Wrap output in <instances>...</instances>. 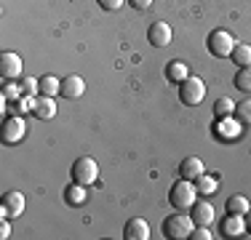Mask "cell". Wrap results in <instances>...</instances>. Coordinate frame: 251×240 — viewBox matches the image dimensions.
Instances as JSON below:
<instances>
[{
  "label": "cell",
  "instance_id": "obj_15",
  "mask_svg": "<svg viewBox=\"0 0 251 240\" xmlns=\"http://www.w3.org/2000/svg\"><path fill=\"white\" fill-rule=\"evenodd\" d=\"M179 173H182V179L195 182L198 176H203V173H206V166H203L201 158H184L182 166H179Z\"/></svg>",
  "mask_w": 251,
  "mask_h": 240
},
{
  "label": "cell",
  "instance_id": "obj_11",
  "mask_svg": "<svg viewBox=\"0 0 251 240\" xmlns=\"http://www.w3.org/2000/svg\"><path fill=\"white\" fill-rule=\"evenodd\" d=\"M83 91H86V83H83L80 75H70L62 80V91L59 96H64V99H80Z\"/></svg>",
  "mask_w": 251,
  "mask_h": 240
},
{
  "label": "cell",
  "instance_id": "obj_8",
  "mask_svg": "<svg viewBox=\"0 0 251 240\" xmlns=\"http://www.w3.org/2000/svg\"><path fill=\"white\" fill-rule=\"evenodd\" d=\"M241 134H243V123L235 115L219 118V123H217V136H219V139L230 142V139H238Z\"/></svg>",
  "mask_w": 251,
  "mask_h": 240
},
{
  "label": "cell",
  "instance_id": "obj_5",
  "mask_svg": "<svg viewBox=\"0 0 251 240\" xmlns=\"http://www.w3.org/2000/svg\"><path fill=\"white\" fill-rule=\"evenodd\" d=\"M73 182L77 184H94L99 179V166H97V160L94 158H77L75 163H73Z\"/></svg>",
  "mask_w": 251,
  "mask_h": 240
},
{
  "label": "cell",
  "instance_id": "obj_24",
  "mask_svg": "<svg viewBox=\"0 0 251 240\" xmlns=\"http://www.w3.org/2000/svg\"><path fill=\"white\" fill-rule=\"evenodd\" d=\"M59 91H62V83H59L53 75L40 77V94H43V96H56Z\"/></svg>",
  "mask_w": 251,
  "mask_h": 240
},
{
  "label": "cell",
  "instance_id": "obj_2",
  "mask_svg": "<svg viewBox=\"0 0 251 240\" xmlns=\"http://www.w3.org/2000/svg\"><path fill=\"white\" fill-rule=\"evenodd\" d=\"M195 230V221L190 214H171L163 221V235L171 240H187Z\"/></svg>",
  "mask_w": 251,
  "mask_h": 240
},
{
  "label": "cell",
  "instance_id": "obj_10",
  "mask_svg": "<svg viewBox=\"0 0 251 240\" xmlns=\"http://www.w3.org/2000/svg\"><path fill=\"white\" fill-rule=\"evenodd\" d=\"M147 40H150L155 48H166V46L171 43V27L166 22L150 24V29H147Z\"/></svg>",
  "mask_w": 251,
  "mask_h": 240
},
{
  "label": "cell",
  "instance_id": "obj_4",
  "mask_svg": "<svg viewBox=\"0 0 251 240\" xmlns=\"http://www.w3.org/2000/svg\"><path fill=\"white\" fill-rule=\"evenodd\" d=\"M235 38H232L227 29H214L211 35H208V51L214 53L217 59H227L232 56V51H235Z\"/></svg>",
  "mask_w": 251,
  "mask_h": 240
},
{
  "label": "cell",
  "instance_id": "obj_9",
  "mask_svg": "<svg viewBox=\"0 0 251 240\" xmlns=\"http://www.w3.org/2000/svg\"><path fill=\"white\" fill-rule=\"evenodd\" d=\"M0 75L5 77V80H16V77L22 75V59L19 53H0Z\"/></svg>",
  "mask_w": 251,
  "mask_h": 240
},
{
  "label": "cell",
  "instance_id": "obj_28",
  "mask_svg": "<svg viewBox=\"0 0 251 240\" xmlns=\"http://www.w3.org/2000/svg\"><path fill=\"white\" fill-rule=\"evenodd\" d=\"M193 240H211L214 235L208 232V227H203V224H195V230H193V235H190Z\"/></svg>",
  "mask_w": 251,
  "mask_h": 240
},
{
  "label": "cell",
  "instance_id": "obj_20",
  "mask_svg": "<svg viewBox=\"0 0 251 240\" xmlns=\"http://www.w3.org/2000/svg\"><path fill=\"white\" fill-rule=\"evenodd\" d=\"M251 211L249 200L243 195H232L230 200H227V214H235V216H246Z\"/></svg>",
  "mask_w": 251,
  "mask_h": 240
},
{
  "label": "cell",
  "instance_id": "obj_22",
  "mask_svg": "<svg viewBox=\"0 0 251 240\" xmlns=\"http://www.w3.org/2000/svg\"><path fill=\"white\" fill-rule=\"evenodd\" d=\"M235 88L238 91H251V64H246V67H238L235 72Z\"/></svg>",
  "mask_w": 251,
  "mask_h": 240
},
{
  "label": "cell",
  "instance_id": "obj_3",
  "mask_svg": "<svg viewBox=\"0 0 251 240\" xmlns=\"http://www.w3.org/2000/svg\"><path fill=\"white\" fill-rule=\"evenodd\" d=\"M203 96H206V83L201 80V77H184L182 83H179V99H182V104L187 107H195L203 101Z\"/></svg>",
  "mask_w": 251,
  "mask_h": 240
},
{
  "label": "cell",
  "instance_id": "obj_13",
  "mask_svg": "<svg viewBox=\"0 0 251 240\" xmlns=\"http://www.w3.org/2000/svg\"><path fill=\"white\" fill-rule=\"evenodd\" d=\"M123 238L126 240H147L150 238V224L145 219H131L123 230Z\"/></svg>",
  "mask_w": 251,
  "mask_h": 240
},
{
  "label": "cell",
  "instance_id": "obj_25",
  "mask_svg": "<svg viewBox=\"0 0 251 240\" xmlns=\"http://www.w3.org/2000/svg\"><path fill=\"white\" fill-rule=\"evenodd\" d=\"M22 94H25V88L16 86V83H5V86H3V99L5 101H19Z\"/></svg>",
  "mask_w": 251,
  "mask_h": 240
},
{
  "label": "cell",
  "instance_id": "obj_12",
  "mask_svg": "<svg viewBox=\"0 0 251 240\" xmlns=\"http://www.w3.org/2000/svg\"><path fill=\"white\" fill-rule=\"evenodd\" d=\"M32 112H35V118H40V120H51L53 115H56V101H53V96L40 94L38 99H35V104H32Z\"/></svg>",
  "mask_w": 251,
  "mask_h": 240
},
{
  "label": "cell",
  "instance_id": "obj_21",
  "mask_svg": "<svg viewBox=\"0 0 251 240\" xmlns=\"http://www.w3.org/2000/svg\"><path fill=\"white\" fill-rule=\"evenodd\" d=\"M235 101L232 99H227V96H222V99H217L214 101V115L217 118H227V115H235Z\"/></svg>",
  "mask_w": 251,
  "mask_h": 240
},
{
  "label": "cell",
  "instance_id": "obj_19",
  "mask_svg": "<svg viewBox=\"0 0 251 240\" xmlns=\"http://www.w3.org/2000/svg\"><path fill=\"white\" fill-rule=\"evenodd\" d=\"M217 187H219V182H217L214 176H208V173H203V176L195 179V190H198V195H203V197L214 195V192H217Z\"/></svg>",
  "mask_w": 251,
  "mask_h": 240
},
{
  "label": "cell",
  "instance_id": "obj_32",
  "mask_svg": "<svg viewBox=\"0 0 251 240\" xmlns=\"http://www.w3.org/2000/svg\"><path fill=\"white\" fill-rule=\"evenodd\" d=\"M246 227H249V230H251V211L246 214Z\"/></svg>",
  "mask_w": 251,
  "mask_h": 240
},
{
  "label": "cell",
  "instance_id": "obj_18",
  "mask_svg": "<svg viewBox=\"0 0 251 240\" xmlns=\"http://www.w3.org/2000/svg\"><path fill=\"white\" fill-rule=\"evenodd\" d=\"M166 75H169V80H174V83H182L184 77H190V67H187V62H171L169 67H166Z\"/></svg>",
  "mask_w": 251,
  "mask_h": 240
},
{
  "label": "cell",
  "instance_id": "obj_16",
  "mask_svg": "<svg viewBox=\"0 0 251 240\" xmlns=\"http://www.w3.org/2000/svg\"><path fill=\"white\" fill-rule=\"evenodd\" d=\"M190 216H193V221L195 224H203V227H208L214 221V208H211V203L208 200H195V206L190 208Z\"/></svg>",
  "mask_w": 251,
  "mask_h": 240
},
{
  "label": "cell",
  "instance_id": "obj_7",
  "mask_svg": "<svg viewBox=\"0 0 251 240\" xmlns=\"http://www.w3.org/2000/svg\"><path fill=\"white\" fill-rule=\"evenodd\" d=\"M25 134H27V123L22 115H11L3 123V142L5 144H19L25 139Z\"/></svg>",
  "mask_w": 251,
  "mask_h": 240
},
{
  "label": "cell",
  "instance_id": "obj_31",
  "mask_svg": "<svg viewBox=\"0 0 251 240\" xmlns=\"http://www.w3.org/2000/svg\"><path fill=\"white\" fill-rule=\"evenodd\" d=\"M0 238H11V227H8V219H3V221H0Z\"/></svg>",
  "mask_w": 251,
  "mask_h": 240
},
{
  "label": "cell",
  "instance_id": "obj_26",
  "mask_svg": "<svg viewBox=\"0 0 251 240\" xmlns=\"http://www.w3.org/2000/svg\"><path fill=\"white\" fill-rule=\"evenodd\" d=\"M235 118L241 120L243 125H251V99L241 101V104L235 107Z\"/></svg>",
  "mask_w": 251,
  "mask_h": 240
},
{
  "label": "cell",
  "instance_id": "obj_17",
  "mask_svg": "<svg viewBox=\"0 0 251 240\" xmlns=\"http://www.w3.org/2000/svg\"><path fill=\"white\" fill-rule=\"evenodd\" d=\"M64 200H67L70 206H83V203L88 200V190H86V184L73 182L67 190H64Z\"/></svg>",
  "mask_w": 251,
  "mask_h": 240
},
{
  "label": "cell",
  "instance_id": "obj_27",
  "mask_svg": "<svg viewBox=\"0 0 251 240\" xmlns=\"http://www.w3.org/2000/svg\"><path fill=\"white\" fill-rule=\"evenodd\" d=\"M22 88H25V94L35 96V94H40V80H32V77H25V80H22Z\"/></svg>",
  "mask_w": 251,
  "mask_h": 240
},
{
  "label": "cell",
  "instance_id": "obj_29",
  "mask_svg": "<svg viewBox=\"0 0 251 240\" xmlns=\"http://www.w3.org/2000/svg\"><path fill=\"white\" fill-rule=\"evenodd\" d=\"M97 3H99L104 11H118V8L123 5V0H97Z\"/></svg>",
  "mask_w": 251,
  "mask_h": 240
},
{
  "label": "cell",
  "instance_id": "obj_1",
  "mask_svg": "<svg viewBox=\"0 0 251 240\" xmlns=\"http://www.w3.org/2000/svg\"><path fill=\"white\" fill-rule=\"evenodd\" d=\"M169 200H171V206H174L176 211H190V208L195 206V200H198L195 182H190V179H179L174 187H171V192H169Z\"/></svg>",
  "mask_w": 251,
  "mask_h": 240
},
{
  "label": "cell",
  "instance_id": "obj_6",
  "mask_svg": "<svg viewBox=\"0 0 251 240\" xmlns=\"http://www.w3.org/2000/svg\"><path fill=\"white\" fill-rule=\"evenodd\" d=\"M22 214H25V195L16 192V190L5 192L3 203H0V216H3V219H16V216H22Z\"/></svg>",
  "mask_w": 251,
  "mask_h": 240
},
{
  "label": "cell",
  "instance_id": "obj_30",
  "mask_svg": "<svg viewBox=\"0 0 251 240\" xmlns=\"http://www.w3.org/2000/svg\"><path fill=\"white\" fill-rule=\"evenodd\" d=\"M128 3L134 5L136 11H147V8H150V5H152V0H128Z\"/></svg>",
  "mask_w": 251,
  "mask_h": 240
},
{
  "label": "cell",
  "instance_id": "obj_14",
  "mask_svg": "<svg viewBox=\"0 0 251 240\" xmlns=\"http://www.w3.org/2000/svg\"><path fill=\"white\" fill-rule=\"evenodd\" d=\"M243 232H246V216L227 214V219L222 221V235H227V238H241Z\"/></svg>",
  "mask_w": 251,
  "mask_h": 240
},
{
  "label": "cell",
  "instance_id": "obj_23",
  "mask_svg": "<svg viewBox=\"0 0 251 240\" xmlns=\"http://www.w3.org/2000/svg\"><path fill=\"white\" fill-rule=\"evenodd\" d=\"M230 59L238 64V67H246V64H251V46H246V43H238Z\"/></svg>",
  "mask_w": 251,
  "mask_h": 240
}]
</instances>
